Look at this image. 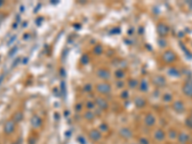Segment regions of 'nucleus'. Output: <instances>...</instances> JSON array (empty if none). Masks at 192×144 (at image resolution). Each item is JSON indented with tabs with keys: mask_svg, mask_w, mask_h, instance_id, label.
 <instances>
[{
	"mask_svg": "<svg viewBox=\"0 0 192 144\" xmlns=\"http://www.w3.org/2000/svg\"><path fill=\"white\" fill-rule=\"evenodd\" d=\"M187 125H189V127H191L192 128V117L187 121Z\"/></svg>",
	"mask_w": 192,
	"mask_h": 144,
	"instance_id": "obj_2",
	"label": "nucleus"
},
{
	"mask_svg": "<svg viewBox=\"0 0 192 144\" xmlns=\"http://www.w3.org/2000/svg\"><path fill=\"white\" fill-rule=\"evenodd\" d=\"M179 140L181 141V142H183V143H185V142H186L187 140H188V138H189V137L186 135V134H185V133H183V134H181V136L179 137Z\"/></svg>",
	"mask_w": 192,
	"mask_h": 144,
	"instance_id": "obj_1",
	"label": "nucleus"
}]
</instances>
